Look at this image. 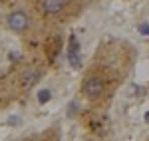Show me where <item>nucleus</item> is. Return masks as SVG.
Listing matches in <instances>:
<instances>
[{"instance_id": "7ed1b4c3", "label": "nucleus", "mask_w": 149, "mask_h": 141, "mask_svg": "<svg viewBox=\"0 0 149 141\" xmlns=\"http://www.w3.org/2000/svg\"><path fill=\"white\" fill-rule=\"evenodd\" d=\"M40 76H42L40 68H26V70L22 72V76H20V85L28 90V88H32V85L38 83Z\"/></svg>"}, {"instance_id": "f03ea898", "label": "nucleus", "mask_w": 149, "mask_h": 141, "mask_svg": "<svg viewBox=\"0 0 149 141\" xmlns=\"http://www.w3.org/2000/svg\"><path fill=\"white\" fill-rule=\"evenodd\" d=\"M81 92H84L86 97H90V99H97V97L103 94V82L100 78H95V76H90V78L84 80Z\"/></svg>"}, {"instance_id": "20e7f679", "label": "nucleus", "mask_w": 149, "mask_h": 141, "mask_svg": "<svg viewBox=\"0 0 149 141\" xmlns=\"http://www.w3.org/2000/svg\"><path fill=\"white\" fill-rule=\"evenodd\" d=\"M66 4H68V0H42V8H44V12L50 14V16L62 14L64 8H66Z\"/></svg>"}, {"instance_id": "0eeeda50", "label": "nucleus", "mask_w": 149, "mask_h": 141, "mask_svg": "<svg viewBox=\"0 0 149 141\" xmlns=\"http://www.w3.org/2000/svg\"><path fill=\"white\" fill-rule=\"evenodd\" d=\"M145 119H147V123H149V113H147V117H145Z\"/></svg>"}, {"instance_id": "f257e3e1", "label": "nucleus", "mask_w": 149, "mask_h": 141, "mask_svg": "<svg viewBox=\"0 0 149 141\" xmlns=\"http://www.w3.org/2000/svg\"><path fill=\"white\" fill-rule=\"evenodd\" d=\"M6 26L10 28L12 32L22 34V32H26V30L30 28V16L24 10H14V12H10L8 18H6Z\"/></svg>"}, {"instance_id": "39448f33", "label": "nucleus", "mask_w": 149, "mask_h": 141, "mask_svg": "<svg viewBox=\"0 0 149 141\" xmlns=\"http://www.w3.org/2000/svg\"><path fill=\"white\" fill-rule=\"evenodd\" d=\"M38 97H40V101L44 103V101H48V99H50V92H48V90H42V92L38 94Z\"/></svg>"}, {"instance_id": "423d86ee", "label": "nucleus", "mask_w": 149, "mask_h": 141, "mask_svg": "<svg viewBox=\"0 0 149 141\" xmlns=\"http://www.w3.org/2000/svg\"><path fill=\"white\" fill-rule=\"evenodd\" d=\"M137 30L141 32V34H149V26H147V24H139Z\"/></svg>"}]
</instances>
